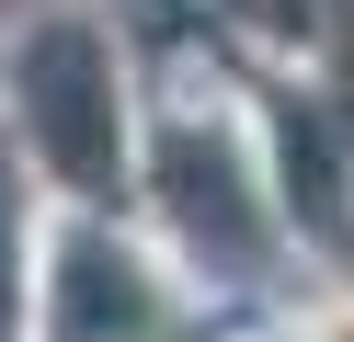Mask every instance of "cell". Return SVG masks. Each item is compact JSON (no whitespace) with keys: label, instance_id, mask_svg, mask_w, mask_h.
I'll use <instances>...</instances> for the list:
<instances>
[{"label":"cell","instance_id":"obj_1","mask_svg":"<svg viewBox=\"0 0 354 342\" xmlns=\"http://www.w3.org/2000/svg\"><path fill=\"white\" fill-rule=\"evenodd\" d=\"M12 91H24V126H35V149H46V171L80 182V194H115V171H126L115 46H103L92 23H46V35L24 46V68H12Z\"/></svg>","mask_w":354,"mask_h":342},{"label":"cell","instance_id":"obj_2","mask_svg":"<svg viewBox=\"0 0 354 342\" xmlns=\"http://www.w3.org/2000/svg\"><path fill=\"white\" fill-rule=\"evenodd\" d=\"M160 171H171V217H183L194 240H217V251H229V263H240V251H252V217H240V194H229V171H217V160L194 149V137H171V160H160Z\"/></svg>","mask_w":354,"mask_h":342},{"label":"cell","instance_id":"obj_3","mask_svg":"<svg viewBox=\"0 0 354 342\" xmlns=\"http://www.w3.org/2000/svg\"><path fill=\"white\" fill-rule=\"evenodd\" d=\"M240 12H252L263 35H343L354 0H240Z\"/></svg>","mask_w":354,"mask_h":342}]
</instances>
